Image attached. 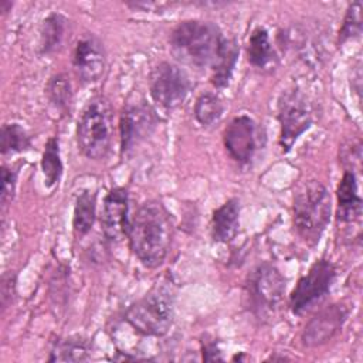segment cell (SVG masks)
<instances>
[{"mask_svg": "<svg viewBox=\"0 0 363 363\" xmlns=\"http://www.w3.org/2000/svg\"><path fill=\"white\" fill-rule=\"evenodd\" d=\"M45 94L48 102L55 111H58L61 115L69 113L72 105V88L69 78L65 74L60 72L52 75L47 82Z\"/></svg>", "mask_w": 363, "mask_h": 363, "instance_id": "22", "label": "cell"}, {"mask_svg": "<svg viewBox=\"0 0 363 363\" xmlns=\"http://www.w3.org/2000/svg\"><path fill=\"white\" fill-rule=\"evenodd\" d=\"M349 311L343 303H332L320 309L305 325L301 340L306 347H318L332 340L343 328Z\"/></svg>", "mask_w": 363, "mask_h": 363, "instance_id": "12", "label": "cell"}, {"mask_svg": "<svg viewBox=\"0 0 363 363\" xmlns=\"http://www.w3.org/2000/svg\"><path fill=\"white\" fill-rule=\"evenodd\" d=\"M224 38L210 21L186 20L172 30L170 47L180 61L203 68L213 65Z\"/></svg>", "mask_w": 363, "mask_h": 363, "instance_id": "2", "label": "cell"}, {"mask_svg": "<svg viewBox=\"0 0 363 363\" xmlns=\"http://www.w3.org/2000/svg\"><path fill=\"white\" fill-rule=\"evenodd\" d=\"M113 139V113L104 96L92 98L84 108L77 125V143L88 159L106 157Z\"/></svg>", "mask_w": 363, "mask_h": 363, "instance_id": "4", "label": "cell"}, {"mask_svg": "<svg viewBox=\"0 0 363 363\" xmlns=\"http://www.w3.org/2000/svg\"><path fill=\"white\" fill-rule=\"evenodd\" d=\"M191 82L179 65L162 61L150 72L149 92L156 105L163 109H174L187 98Z\"/></svg>", "mask_w": 363, "mask_h": 363, "instance_id": "9", "label": "cell"}, {"mask_svg": "<svg viewBox=\"0 0 363 363\" xmlns=\"http://www.w3.org/2000/svg\"><path fill=\"white\" fill-rule=\"evenodd\" d=\"M157 116L146 104L128 105L119 119L121 152L129 153L143 139H146L156 128Z\"/></svg>", "mask_w": 363, "mask_h": 363, "instance_id": "11", "label": "cell"}, {"mask_svg": "<svg viewBox=\"0 0 363 363\" xmlns=\"http://www.w3.org/2000/svg\"><path fill=\"white\" fill-rule=\"evenodd\" d=\"M336 278V267L329 259H319L299 278L289 295V308L294 315H302L319 303L330 291Z\"/></svg>", "mask_w": 363, "mask_h": 363, "instance_id": "8", "label": "cell"}, {"mask_svg": "<svg viewBox=\"0 0 363 363\" xmlns=\"http://www.w3.org/2000/svg\"><path fill=\"white\" fill-rule=\"evenodd\" d=\"M337 196V221L349 224L360 220L362 199L359 196L357 177L354 172L345 170L336 190Z\"/></svg>", "mask_w": 363, "mask_h": 363, "instance_id": "15", "label": "cell"}, {"mask_svg": "<svg viewBox=\"0 0 363 363\" xmlns=\"http://www.w3.org/2000/svg\"><path fill=\"white\" fill-rule=\"evenodd\" d=\"M362 159V145L360 140H352L347 145H343L340 147V162L349 172H354V169H359Z\"/></svg>", "mask_w": 363, "mask_h": 363, "instance_id": "28", "label": "cell"}, {"mask_svg": "<svg viewBox=\"0 0 363 363\" xmlns=\"http://www.w3.org/2000/svg\"><path fill=\"white\" fill-rule=\"evenodd\" d=\"M129 197L128 190L115 187L104 199L101 227L109 241H119L128 235L130 218L128 216Z\"/></svg>", "mask_w": 363, "mask_h": 363, "instance_id": "14", "label": "cell"}, {"mask_svg": "<svg viewBox=\"0 0 363 363\" xmlns=\"http://www.w3.org/2000/svg\"><path fill=\"white\" fill-rule=\"evenodd\" d=\"M31 147V139L20 123H4L1 126V153L13 155Z\"/></svg>", "mask_w": 363, "mask_h": 363, "instance_id": "25", "label": "cell"}, {"mask_svg": "<svg viewBox=\"0 0 363 363\" xmlns=\"http://www.w3.org/2000/svg\"><path fill=\"white\" fill-rule=\"evenodd\" d=\"M17 174L18 170L14 167H9V166H3L1 167V194H0V200H1V207L6 208L11 200L14 199L16 194V186H17Z\"/></svg>", "mask_w": 363, "mask_h": 363, "instance_id": "27", "label": "cell"}, {"mask_svg": "<svg viewBox=\"0 0 363 363\" xmlns=\"http://www.w3.org/2000/svg\"><path fill=\"white\" fill-rule=\"evenodd\" d=\"M13 3L9 1V0H0V11L1 13H7L10 9H11Z\"/></svg>", "mask_w": 363, "mask_h": 363, "instance_id": "31", "label": "cell"}, {"mask_svg": "<svg viewBox=\"0 0 363 363\" xmlns=\"http://www.w3.org/2000/svg\"><path fill=\"white\" fill-rule=\"evenodd\" d=\"M240 201L230 199L214 210L211 217V237L217 242H228L238 233Z\"/></svg>", "mask_w": 363, "mask_h": 363, "instance_id": "16", "label": "cell"}, {"mask_svg": "<svg viewBox=\"0 0 363 363\" xmlns=\"http://www.w3.org/2000/svg\"><path fill=\"white\" fill-rule=\"evenodd\" d=\"M286 281L277 267L264 262L255 267L245 281V295L252 312L267 318L281 305Z\"/></svg>", "mask_w": 363, "mask_h": 363, "instance_id": "6", "label": "cell"}, {"mask_svg": "<svg viewBox=\"0 0 363 363\" xmlns=\"http://www.w3.org/2000/svg\"><path fill=\"white\" fill-rule=\"evenodd\" d=\"M193 113L196 121L201 126H206V128L213 126L221 119L224 113L223 101L217 94L204 92L196 99Z\"/></svg>", "mask_w": 363, "mask_h": 363, "instance_id": "23", "label": "cell"}, {"mask_svg": "<svg viewBox=\"0 0 363 363\" xmlns=\"http://www.w3.org/2000/svg\"><path fill=\"white\" fill-rule=\"evenodd\" d=\"M91 354V343L81 336H69L54 343L50 352V362H84Z\"/></svg>", "mask_w": 363, "mask_h": 363, "instance_id": "19", "label": "cell"}, {"mask_svg": "<svg viewBox=\"0 0 363 363\" xmlns=\"http://www.w3.org/2000/svg\"><path fill=\"white\" fill-rule=\"evenodd\" d=\"M174 318L172 294L163 288H153L139 301L133 302L125 312V320L143 336H164Z\"/></svg>", "mask_w": 363, "mask_h": 363, "instance_id": "5", "label": "cell"}, {"mask_svg": "<svg viewBox=\"0 0 363 363\" xmlns=\"http://www.w3.org/2000/svg\"><path fill=\"white\" fill-rule=\"evenodd\" d=\"M96 217V196L88 190L78 194L74 206L72 227L78 235L88 234Z\"/></svg>", "mask_w": 363, "mask_h": 363, "instance_id": "21", "label": "cell"}, {"mask_svg": "<svg viewBox=\"0 0 363 363\" xmlns=\"http://www.w3.org/2000/svg\"><path fill=\"white\" fill-rule=\"evenodd\" d=\"M248 62L258 69H271L277 64V54L269 41L268 31L258 26L252 30L247 44Z\"/></svg>", "mask_w": 363, "mask_h": 363, "instance_id": "17", "label": "cell"}, {"mask_svg": "<svg viewBox=\"0 0 363 363\" xmlns=\"http://www.w3.org/2000/svg\"><path fill=\"white\" fill-rule=\"evenodd\" d=\"M201 350H203V359H204L206 362L223 360L221 350H220V347L217 346L216 342H206V343L201 346Z\"/></svg>", "mask_w": 363, "mask_h": 363, "instance_id": "30", "label": "cell"}, {"mask_svg": "<svg viewBox=\"0 0 363 363\" xmlns=\"http://www.w3.org/2000/svg\"><path fill=\"white\" fill-rule=\"evenodd\" d=\"M129 247L135 257L147 268L162 265L173 240V220L159 200H147L130 218Z\"/></svg>", "mask_w": 363, "mask_h": 363, "instance_id": "1", "label": "cell"}, {"mask_svg": "<svg viewBox=\"0 0 363 363\" xmlns=\"http://www.w3.org/2000/svg\"><path fill=\"white\" fill-rule=\"evenodd\" d=\"M41 170L44 173L45 186H55L62 174V162L60 155V143L58 139L51 136L47 139L44 145V152L41 157Z\"/></svg>", "mask_w": 363, "mask_h": 363, "instance_id": "24", "label": "cell"}, {"mask_svg": "<svg viewBox=\"0 0 363 363\" xmlns=\"http://www.w3.org/2000/svg\"><path fill=\"white\" fill-rule=\"evenodd\" d=\"M278 121L281 125L279 145L284 152H288L313 121L311 102L302 91L294 88L281 94L278 99Z\"/></svg>", "mask_w": 363, "mask_h": 363, "instance_id": "7", "label": "cell"}, {"mask_svg": "<svg viewBox=\"0 0 363 363\" xmlns=\"http://www.w3.org/2000/svg\"><path fill=\"white\" fill-rule=\"evenodd\" d=\"M238 57V45L233 38H224L216 61L211 65V84L216 88H225L231 79Z\"/></svg>", "mask_w": 363, "mask_h": 363, "instance_id": "18", "label": "cell"}, {"mask_svg": "<svg viewBox=\"0 0 363 363\" xmlns=\"http://www.w3.org/2000/svg\"><path fill=\"white\" fill-rule=\"evenodd\" d=\"M223 140L228 155L235 162L247 164L258 149L259 130L252 118L248 115H238L233 118L224 129Z\"/></svg>", "mask_w": 363, "mask_h": 363, "instance_id": "10", "label": "cell"}, {"mask_svg": "<svg viewBox=\"0 0 363 363\" xmlns=\"http://www.w3.org/2000/svg\"><path fill=\"white\" fill-rule=\"evenodd\" d=\"M16 294V275L14 274H7L3 275L1 279V305L3 308H7L9 303L13 302Z\"/></svg>", "mask_w": 363, "mask_h": 363, "instance_id": "29", "label": "cell"}, {"mask_svg": "<svg viewBox=\"0 0 363 363\" xmlns=\"http://www.w3.org/2000/svg\"><path fill=\"white\" fill-rule=\"evenodd\" d=\"M67 30V18L61 13L48 14L40 28V52L51 54L57 51L64 40Z\"/></svg>", "mask_w": 363, "mask_h": 363, "instance_id": "20", "label": "cell"}, {"mask_svg": "<svg viewBox=\"0 0 363 363\" xmlns=\"http://www.w3.org/2000/svg\"><path fill=\"white\" fill-rule=\"evenodd\" d=\"M72 65L77 77L84 84H92L102 78L106 67V57L101 41L92 35H82L74 48Z\"/></svg>", "mask_w": 363, "mask_h": 363, "instance_id": "13", "label": "cell"}, {"mask_svg": "<svg viewBox=\"0 0 363 363\" xmlns=\"http://www.w3.org/2000/svg\"><path fill=\"white\" fill-rule=\"evenodd\" d=\"M330 194L318 180L305 182L294 194V225L311 247L316 245L330 220Z\"/></svg>", "mask_w": 363, "mask_h": 363, "instance_id": "3", "label": "cell"}, {"mask_svg": "<svg viewBox=\"0 0 363 363\" xmlns=\"http://www.w3.org/2000/svg\"><path fill=\"white\" fill-rule=\"evenodd\" d=\"M362 34V3L360 1H353L349 4L343 24L339 31V38L337 43L345 44L349 40L359 38Z\"/></svg>", "mask_w": 363, "mask_h": 363, "instance_id": "26", "label": "cell"}]
</instances>
